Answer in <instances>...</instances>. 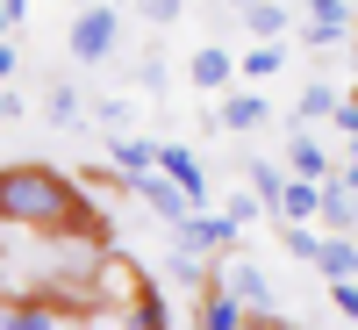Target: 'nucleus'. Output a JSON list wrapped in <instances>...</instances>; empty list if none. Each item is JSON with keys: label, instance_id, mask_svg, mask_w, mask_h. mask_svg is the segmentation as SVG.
Here are the masks:
<instances>
[{"label": "nucleus", "instance_id": "nucleus-8", "mask_svg": "<svg viewBox=\"0 0 358 330\" xmlns=\"http://www.w3.org/2000/svg\"><path fill=\"white\" fill-rule=\"evenodd\" d=\"M315 201H322V179L287 172L280 179V201H273V223H315Z\"/></svg>", "mask_w": 358, "mask_h": 330}, {"label": "nucleus", "instance_id": "nucleus-24", "mask_svg": "<svg viewBox=\"0 0 358 330\" xmlns=\"http://www.w3.org/2000/svg\"><path fill=\"white\" fill-rule=\"evenodd\" d=\"M337 130H344V144H351V151H358V101H351V94L337 101Z\"/></svg>", "mask_w": 358, "mask_h": 330}, {"label": "nucleus", "instance_id": "nucleus-33", "mask_svg": "<svg viewBox=\"0 0 358 330\" xmlns=\"http://www.w3.org/2000/svg\"><path fill=\"white\" fill-rule=\"evenodd\" d=\"M351 237H358V223H351Z\"/></svg>", "mask_w": 358, "mask_h": 330}, {"label": "nucleus", "instance_id": "nucleus-34", "mask_svg": "<svg viewBox=\"0 0 358 330\" xmlns=\"http://www.w3.org/2000/svg\"><path fill=\"white\" fill-rule=\"evenodd\" d=\"M236 8H244V0H236Z\"/></svg>", "mask_w": 358, "mask_h": 330}, {"label": "nucleus", "instance_id": "nucleus-7", "mask_svg": "<svg viewBox=\"0 0 358 330\" xmlns=\"http://www.w3.org/2000/svg\"><path fill=\"white\" fill-rule=\"evenodd\" d=\"M158 172H165L194 208H208V172H201V158L187 151V144H158Z\"/></svg>", "mask_w": 358, "mask_h": 330}, {"label": "nucleus", "instance_id": "nucleus-6", "mask_svg": "<svg viewBox=\"0 0 358 330\" xmlns=\"http://www.w3.org/2000/svg\"><path fill=\"white\" fill-rule=\"evenodd\" d=\"M258 123H273V101L258 94V86H222V108H215V130H258Z\"/></svg>", "mask_w": 358, "mask_h": 330}, {"label": "nucleus", "instance_id": "nucleus-26", "mask_svg": "<svg viewBox=\"0 0 358 330\" xmlns=\"http://www.w3.org/2000/svg\"><path fill=\"white\" fill-rule=\"evenodd\" d=\"M179 8H187V0H143V15H151L158 29H172V22H179Z\"/></svg>", "mask_w": 358, "mask_h": 330}, {"label": "nucleus", "instance_id": "nucleus-27", "mask_svg": "<svg viewBox=\"0 0 358 330\" xmlns=\"http://www.w3.org/2000/svg\"><path fill=\"white\" fill-rule=\"evenodd\" d=\"M22 8H29V0H0V36H15V22H22Z\"/></svg>", "mask_w": 358, "mask_h": 330}, {"label": "nucleus", "instance_id": "nucleus-4", "mask_svg": "<svg viewBox=\"0 0 358 330\" xmlns=\"http://www.w3.org/2000/svg\"><path fill=\"white\" fill-rule=\"evenodd\" d=\"M172 245L179 252H194V259H215L236 245V223H229V208H187V223H172Z\"/></svg>", "mask_w": 358, "mask_h": 330}, {"label": "nucleus", "instance_id": "nucleus-14", "mask_svg": "<svg viewBox=\"0 0 358 330\" xmlns=\"http://www.w3.org/2000/svg\"><path fill=\"white\" fill-rule=\"evenodd\" d=\"M287 165L301 172V179H330V158H322V144H315L308 130H294V137H287Z\"/></svg>", "mask_w": 358, "mask_h": 330}, {"label": "nucleus", "instance_id": "nucleus-23", "mask_svg": "<svg viewBox=\"0 0 358 330\" xmlns=\"http://www.w3.org/2000/svg\"><path fill=\"white\" fill-rule=\"evenodd\" d=\"M330 302H337L344 323H358V280H330Z\"/></svg>", "mask_w": 358, "mask_h": 330}, {"label": "nucleus", "instance_id": "nucleus-9", "mask_svg": "<svg viewBox=\"0 0 358 330\" xmlns=\"http://www.w3.org/2000/svg\"><path fill=\"white\" fill-rule=\"evenodd\" d=\"M308 266H322V280H358V237L351 230H322Z\"/></svg>", "mask_w": 358, "mask_h": 330}, {"label": "nucleus", "instance_id": "nucleus-32", "mask_svg": "<svg viewBox=\"0 0 358 330\" xmlns=\"http://www.w3.org/2000/svg\"><path fill=\"white\" fill-rule=\"evenodd\" d=\"M308 8H344V0H308Z\"/></svg>", "mask_w": 358, "mask_h": 330}, {"label": "nucleus", "instance_id": "nucleus-19", "mask_svg": "<svg viewBox=\"0 0 358 330\" xmlns=\"http://www.w3.org/2000/svg\"><path fill=\"white\" fill-rule=\"evenodd\" d=\"M244 179H251V194H258V201H265V223H273V201H280V179H287V172H280V165H273V158H258V165H251V172H244Z\"/></svg>", "mask_w": 358, "mask_h": 330}, {"label": "nucleus", "instance_id": "nucleus-13", "mask_svg": "<svg viewBox=\"0 0 358 330\" xmlns=\"http://www.w3.org/2000/svg\"><path fill=\"white\" fill-rule=\"evenodd\" d=\"M244 22H251L258 43H280L287 29H294V8H280V0H244Z\"/></svg>", "mask_w": 358, "mask_h": 330}, {"label": "nucleus", "instance_id": "nucleus-28", "mask_svg": "<svg viewBox=\"0 0 358 330\" xmlns=\"http://www.w3.org/2000/svg\"><path fill=\"white\" fill-rule=\"evenodd\" d=\"M15 65H22V57H15V36H0V86L15 79Z\"/></svg>", "mask_w": 358, "mask_h": 330}, {"label": "nucleus", "instance_id": "nucleus-12", "mask_svg": "<svg viewBox=\"0 0 358 330\" xmlns=\"http://www.w3.org/2000/svg\"><path fill=\"white\" fill-rule=\"evenodd\" d=\"M315 223H322V230H351V223H358V194L344 187L337 172L322 179V201H315Z\"/></svg>", "mask_w": 358, "mask_h": 330}, {"label": "nucleus", "instance_id": "nucleus-35", "mask_svg": "<svg viewBox=\"0 0 358 330\" xmlns=\"http://www.w3.org/2000/svg\"><path fill=\"white\" fill-rule=\"evenodd\" d=\"M351 330H358V323H351Z\"/></svg>", "mask_w": 358, "mask_h": 330}, {"label": "nucleus", "instance_id": "nucleus-29", "mask_svg": "<svg viewBox=\"0 0 358 330\" xmlns=\"http://www.w3.org/2000/svg\"><path fill=\"white\" fill-rule=\"evenodd\" d=\"M337 179H344V187H351V194H358V151H351V158H344V165H337Z\"/></svg>", "mask_w": 358, "mask_h": 330}, {"label": "nucleus", "instance_id": "nucleus-20", "mask_svg": "<svg viewBox=\"0 0 358 330\" xmlns=\"http://www.w3.org/2000/svg\"><path fill=\"white\" fill-rule=\"evenodd\" d=\"M280 245H287V259H315L322 230H315V223H280Z\"/></svg>", "mask_w": 358, "mask_h": 330}, {"label": "nucleus", "instance_id": "nucleus-1", "mask_svg": "<svg viewBox=\"0 0 358 330\" xmlns=\"http://www.w3.org/2000/svg\"><path fill=\"white\" fill-rule=\"evenodd\" d=\"M0 223L15 230H43V237H79V245H108V216L86 194L79 172H57L43 158H15L0 165Z\"/></svg>", "mask_w": 358, "mask_h": 330}, {"label": "nucleus", "instance_id": "nucleus-3", "mask_svg": "<svg viewBox=\"0 0 358 330\" xmlns=\"http://www.w3.org/2000/svg\"><path fill=\"white\" fill-rule=\"evenodd\" d=\"M115 43H122V15L79 0V15H72V57H79V65H108Z\"/></svg>", "mask_w": 358, "mask_h": 330}, {"label": "nucleus", "instance_id": "nucleus-21", "mask_svg": "<svg viewBox=\"0 0 358 330\" xmlns=\"http://www.w3.org/2000/svg\"><path fill=\"white\" fill-rule=\"evenodd\" d=\"M236 72H244V79H273V72H280V43H258Z\"/></svg>", "mask_w": 358, "mask_h": 330}, {"label": "nucleus", "instance_id": "nucleus-31", "mask_svg": "<svg viewBox=\"0 0 358 330\" xmlns=\"http://www.w3.org/2000/svg\"><path fill=\"white\" fill-rule=\"evenodd\" d=\"M244 330H294V323H280V316H251Z\"/></svg>", "mask_w": 358, "mask_h": 330}, {"label": "nucleus", "instance_id": "nucleus-17", "mask_svg": "<svg viewBox=\"0 0 358 330\" xmlns=\"http://www.w3.org/2000/svg\"><path fill=\"white\" fill-rule=\"evenodd\" d=\"M337 101H344V94H337L330 79H308L301 101H294V115H301V123H322V115H337Z\"/></svg>", "mask_w": 358, "mask_h": 330}, {"label": "nucleus", "instance_id": "nucleus-15", "mask_svg": "<svg viewBox=\"0 0 358 330\" xmlns=\"http://www.w3.org/2000/svg\"><path fill=\"white\" fill-rule=\"evenodd\" d=\"M301 36H308L315 50H330L337 36H351V8H315V15L301 22Z\"/></svg>", "mask_w": 358, "mask_h": 330}, {"label": "nucleus", "instance_id": "nucleus-16", "mask_svg": "<svg viewBox=\"0 0 358 330\" xmlns=\"http://www.w3.org/2000/svg\"><path fill=\"white\" fill-rule=\"evenodd\" d=\"M108 165H115V172H143V165H158V144H143V137H108Z\"/></svg>", "mask_w": 358, "mask_h": 330}, {"label": "nucleus", "instance_id": "nucleus-2", "mask_svg": "<svg viewBox=\"0 0 358 330\" xmlns=\"http://www.w3.org/2000/svg\"><path fill=\"white\" fill-rule=\"evenodd\" d=\"M208 287H222V294H236L251 316H273V280H265V266L258 259H244V252H215V266H208Z\"/></svg>", "mask_w": 358, "mask_h": 330}, {"label": "nucleus", "instance_id": "nucleus-5", "mask_svg": "<svg viewBox=\"0 0 358 330\" xmlns=\"http://www.w3.org/2000/svg\"><path fill=\"white\" fill-rule=\"evenodd\" d=\"M129 194H136L143 208H151V216H158L165 230H172V223H187V208H194V201L179 194V187H172V179H165L158 165H143V172H129Z\"/></svg>", "mask_w": 358, "mask_h": 330}, {"label": "nucleus", "instance_id": "nucleus-22", "mask_svg": "<svg viewBox=\"0 0 358 330\" xmlns=\"http://www.w3.org/2000/svg\"><path fill=\"white\" fill-rule=\"evenodd\" d=\"M222 208H229V223H236V230H244V223H258V216H265V201H258V194H229Z\"/></svg>", "mask_w": 358, "mask_h": 330}, {"label": "nucleus", "instance_id": "nucleus-18", "mask_svg": "<svg viewBox=\"0 0 358 330\" xmlns=\"http://www.w3.org/2000/svg\"><path fill=\"white\" fill-rule=\"evenodd\" d=\"M129 323H136V330H172V309H165V294H158V280H151V287H143L136 302H129Z\"/></svg>", "mask_w": 358, "mask_h": 330}, {"label": "nucleus", "instance_id": "nucleus-30", "mask_svg": "<svg viewBox=\"0 0 358 330\" xmlns=\"http://www.w3.org/2000/svg\"><path fill=\"white\" fill-rule=\"evenodd\" d=\"M15 115H22V101L8 94V86H0V123H15Z\"/></svg>", "mask_w": 358, "mask_h": 330}, {"label": "nucleus", "instance_id": "nucleus-25", "mask_svg": "<svg viewBox=\"0 0 358 330\" xmlns=\"http://www.w3.org/2000/svg\"><path fill=\"white\" fill-rule=\"evenodd\" d=\"M50 115H57V123H72V115H79V94H72V86H50Z\"/></svg>", "mask_w": 358, "mask_h": 330}, {"label": "nucleus", "instance_id": "nucleus-11", "mask_svg": "<svg viewBox=\"0 0 358 330\" xmlns=\"http://www.w3.org/2000/svg\"><path fill=\"white\" fill-rule=\"evenodd\" d=\"M187 79L201 86V94H222V86L236 79V57H229L222 43H201V50H194V65H187Z\"/></svg>", "mask_w": 358, "mask_h": 330}, {"label": "nucleus", "instance_id": "nucleus-10", "mask_svg": "<svg viewBox=\"0 0 358 330\" xmlns=\"http://www.w3.org/2000/svg\"><path fill=\"white\" fill-rule=\"evenodd\" d=\"M194 323H201V330H244V323H251V309L236 302V294H222V287H208V280H201V302H194Z\"/></svg>", "mask_w": 358, "mask_h": 330}]
</instances>
